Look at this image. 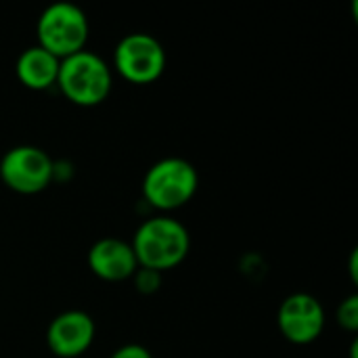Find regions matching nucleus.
<instances>
[{
    "mask_svg": "<svg viewBox=\"0 0 358 358\" xmlns=\"http://www.w3.org/2000/svg\"><path fill=\"white\" fill-rule=\"evenodd\" d=\"M130 245L141 268L162 275L185 262L191 250V235L176 218L155 216L136 229Z\"/></svg>",
    "mask_w": 358,
    "mask_h": 358,
    "instance_id": "nucleus-1",
    "label": "nucleus"
},
{
    "mask_svg": "<svg viewBox=\"0 0 358 358\" xmlns=\"http://www.w3.org/2000/svg\"><path fill=\"white\" fill-rule=\"evenodd\" d=\"M113 86L111 67L103 57L90 50L76 52L61 61L57 88L78 107H96L107 101Z\"/></svg>",
    "mask_w": 358,
    "mask_h": 358,
    "instance_id": "nucleus-2",
    "label": "nucleus"
},
{
    "mask_svg": "<svg viewBox=\"0 0 358 358\" xmlns=\"http://www.w3.org/2000/svg\"><path fill=\"white\" fill-rule=\"evenodd\" d=\"M199 187L195 166L182 157H164L155 162L143 178L145 201L162 212H172L187 206Z\"/></svg>",
    "mask_w": 358,
    "mask_h": 358,
    "instance_id": "nucleus-3",
    "label": "nucleus"
},
{
    "mask_svg": "<svg viewBox=\"0 0 358 358\" xmlns=\"http://www.w3.org/2000/svg\"><path fill=\"white\" fill-rule=\"evenodd\" d=\"M90 25L80 6L73 2H52L48 4L36 25L38 46L57 57L59 61L86 50Z\"/></svg>",
    "mask_w": 358,
    "mask_h": 358,
    "instance_id": "nucleus-4",
    "label": "nucleus"
},
{
    "mask_svg": "<svg viewBox=\"0 0 358 358\" xmlns=\"http://www.w3.org/2000/svg\"><path fill=\"white\" fill-rule=\"evenodd\" d=\"M113 69L130 84H153L166 69V50L151 34H128L113 50Z\"/></svg>",
    "mask_w": 358,
    "mask_h": 358,
    "instance_id": "nucleus-5",
    "label": "nucleus"
},
{
    "mask_svg": "<svg viewBox=\"0 0 358 358\" xmlns=\"http://www.w3.org/2000/svg\"><path fill=\"white\" fill-rule=\"evenodd\" d=\"M55 176L50 155L34 145H19L8 149L0 159V180L6 189L19 195L42 193Z\"/></svg>",
    "mask_w": 358,
    "mask_h": 358,
    "instance_id": "nucleus-6",
    "label": "nucleus"
},
{
    "mask_svg": "<svg viewBox=\"0 0 358 358\" xmlns=\"http://www.w3.org/2000/svg\"><path fill=\"white\" fill-rule=\"evenodd\" d=\"M277 325L287 342L296 346L313 344L325 329V308L310 294H292L279 306Z\"/></svg>",
    "mask_w": 358,
    "mask_h": 358,
    "instance_id": "nucleus-7",
    "label": "nucleus"
},
{
    "mask_svg": "<svg viewBox=\"0 0 358 358\" xmlns=\"http://www.w3.org/2000/svg\"><path fill=\"white\" fill-rule=\"evenodd\" d=\"M94 319L84 310H65L57 315L46 329V346L57 358L82 357L94 342Z\"/></svg>",
    "mask_w": 358,
    "mask_h": 358,
    "instance_id": "nucleus-8",
    "label": "nucleus"
},
{
    "mask_svg": "<svg viewBox=\"0 0 358 358\" xmlns=\"http://www.w3.org/2000/svg\"><path fill=\"white\" fill-rule=\"evenodd\" d=\"M88 268L107 283H120L136 273L138 262L130 243L115 237H105L90 245Z\"/></svg>",
    "mask_w": 358,
    "mask_h": 358,
    "instance_id": "nucleus-9",
    "label": "nucleus"
},
{
    "mask_svg": "<svg viewBox=\"0 0 358 358\" xmlns=\"http://www.w3.org/2000/svg\"><path fill=\"white\" fill-rule=\"evenodd\" d=\"M59 65L61 61L57 57H52L50 52L36 44L19 55L15 63V73L17 80L29 90H48L57 86Z\"/></svg>",
    "mask_w": 358,
    "mask_h": 358,
    "instance_id": "nucleus-10",
    "label": "nucleus"
},
{
    "mask_svg": "<svg viewBox=\"0 0 358 358\" xmlns=\"http://www.w3.org/2000/svg\"><path fill=\"white\" fill-rule=\"evenodd\" d=\"M338 325L350 334H355L358 329V296H348L336 313Z\"/></svg>",
    "mask_w": 358,
    "mask_h": 358,
    "instance_id": "nucleus-11",
    "label": "nucleus"
},
{
    "mask_svg": "<svg viewBox=\"0 0 358 358\" xmlns=\"http://www.w3.org/2000/svg\"><path fill=\"white\" fill-rule=\"evenodd\" d=\"M134 277V285H136V292L149 296V294H155L159 289V283H162V275L155 273V271H149V268H136V273L132 275Z\"/></svg>",
    "mask_w": 358,
    "mask_h": 358,
    "instance_id": "nucleus-12",
    "label": "nucleus"
},
{
    "mask_svg": "<svg viewBox=\"0 0 358 358\" xmlns=\"http://www.w3.org/2000/svg\"><path fill=\"white\" fill-rule=\"evenodd\" d=\"M109 358H153L151 352L141 346V344H126V346H120L113 355Z\"/></svg>",
    "mask_w": 358,
    "mask_h": 358,
    "instance_id": "nucleus-13",
    "label": "nucleus"
}]
</instances>
